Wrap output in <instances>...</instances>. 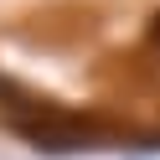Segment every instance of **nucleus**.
Wrapping results in <instances>:
<instances>
[{
	"label": "nucleus",
	"mask_w": 160,
	"mask_h": 160,
	"mask_svg": "<svg viewBox=\"0 0 160 160\" xmlns=\"http://www.w3.org/2000/svg\"><path fill=\"white\" fill-rule=\"evenodd\" d=\"M150 42H155V47H160V11H155V16H150Z\"/></svg>",
	"instance_id": "nucleus-1"
}]
</instances>
